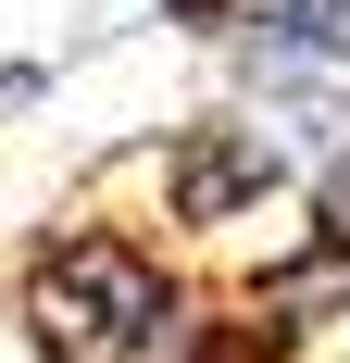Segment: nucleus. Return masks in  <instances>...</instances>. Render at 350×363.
Segmentation results:
<instances>
[{"instance_id": "nucleus-6", "label": "nucleus", "mask_w": 350, "mask_h": 363, "mask_svg": "<svg viewBox=\"0 0 350 363\" xmlns=\"http://www.w3.org/2000/svg\"><path fill=\"white\" fill-rule=\"evenodd\" d=\"M150 13H163L175 38H225V26H238V0H150Z\"/></svg>"}, {"instance_id": "nucleus-2", "label": "nucleus", "mask_w": 350, "mask_h": 363, "mask_svg": "<svg viewBox=\"0 0 350 363\" xmlns=\"http://www.w3.org/2000/svg\"><path fill=\"white\" fill-rule=\"evenodd\" d=\"M300 176H313V150L288 138L276 113L250 101H213L188 113L163 150H150V188H163V238H238V225H263L276 201H300Z\"/></svg>"}, {"instance_id": "nucleus-4", "label": "nucleus", "mask_w": 350, "mask_h": 363, "mask_svg": "<svg viewBox=\"0 0 350 363\" xmlns=\"http://www.w3.org/2000/svg\"><path fill=\"white\" fill-rule=\"evenodd\" d=\"M250 289L276 301L300 338L350 326V138H338V150H313V176H300V251L263 263Z\"/></svg>"}, {"instance_id": "nucleus-3", "label": "nucleus", "mask_w": 350, "mask_h": 363, "mask_svg": "<svg viewBox=\"0 0 350 363\" xmlns=\"http://www.w3.org/2000/svg\"><path fill=\"white\" fill-rule=\"evenodd\" d=\"M250 113H276L300 150L350 138V0H238V26L213 38Z\"/></svg>"}, {"instance_id": "nucleus-1", "label": "nucleus", "mask_w": 350, "mask_h": 363, "mask_svg": "<svg viewBox=\"0 0 350 363\" xmlns=\"http://www.w3.org/2000/svg\"><path fill=\"white\" fill-rule=\"evenodd\" d=\"M188 301L201 289H188L175 238L150 213H113V201L38 213L0 251V326L26 363H163Z\"/></svg>"}, {"instance_id": "nucleus-5", "label": "nucleus", "mask_w": 350, "mask_h": 363, "mask_svg": "<svg viewBox=\"0 0 350 363\" xmlns=\"http://www.w3.org/2000/svg\"><path fill=\"white\" fill-rule=\"evenodd\" d=\"M313 338L288 326L263 289H225V301H188V326L163 338V363H300Z\"/></svg>"}]
</instances>
